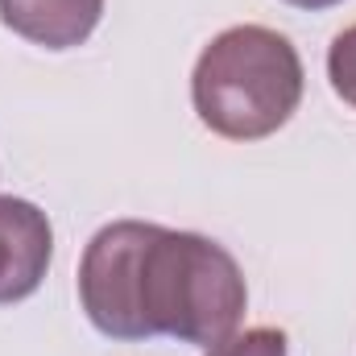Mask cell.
Returning a JSON list of instances; mask_svg holds the SVG:
<instances>
[{"label":"cell","instance_id":"obj_1","mask_svg":"<svg viewBox=\"0 0 356 356\" xmlns=\"http://www.w3.org/2000/svg\"><path fill=\"white\" fill-rule=\"evenodd\" d=\"M79 302L112 340L175 336L216 348L245 319V273L236 257L199 236L145 220H116L91 236L79 261Z\"/></svg>","mask_w":356,"mask_h":356},{"label":"cell","instance_id":"obj_5","mask_svg":"<svg viewBox=\"0 0 356 356\" xmlns=\"http://www.w3.org/2000/svg\"><path fill=\"white\" fill-rule=\"evenodd\" d=\"M327 79H332V91L356 108V25L336 33L332 50H327Z\"/></svg>","mask_w":356,"mask_h":356},{"label":"cell","instance_id":"obj_7","mask_svg":"<svg viewBox=\"0 0 356 356\" xmlns=\"http://www.w3.org/2000/svg\"><path fill=\"white\" fill-rule=\"evenodd\" d=\"M286 4H294V8H311V13H319V8H332V4H344V0H286Z\"/></svg>","mask_w":356,"mask_h":356},{"label":"cell","instance_id":"obj_4","mask_svg":"<svg viewBox=\"0 0 356 356\" xmlns=\"http://www.w3.org/2000/svg\"><path fill=\"white\" fill-rule=\"evenodd\" d=\"M104 17V0H0V21L46 50L83 46Z\"/></svg>","mask_w":356,"mask_h":356},{"label":"cell","instance_id":"obj_2","mask_svg":"<svg viewBox=\"0 0 356 356\" xmlns=\"http://www.w3.org/2000/svg\"><path fill=\"white\" fill-rule=\"evenodd\" d=\"M302 58L266 25H232L199 54L191 104L199 120L228 141H261L302 104Z\"/></svg>","mask_w":356,"mask_h":356},{"label":"cell","instance_id":"obj_3","mask_svg":"<svg viewBox=\"0 0 356 356\" xmlns=\"http://www.w3.org/2000/svg\"><path fill=\"white\" fill-rule=\"evenodd\" d=\"M54 257V232L42 207L0 195V302L29 298Z\"/></svg>","mask_w":356,"mask_h":356},{"label":"cell","instance_id":"obj_6","mask_svg":"<svg viewBox=\"0 0 356 356\" xmlns=\"http://www.w3.org/2000/svg\"><path fill=\"white\" fill-rule=\"evenodd\" d=\"M207 356H286V332L282 327H249L241 336L220 340Z\"/></svg>","mask_w":356,"mask_h":356}]
</instances>
